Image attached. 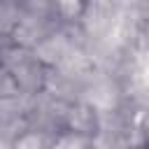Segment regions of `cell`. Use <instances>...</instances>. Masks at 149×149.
I'll use <instances>...</instances> for the list:
<instances>
[{
	"label": "cell",
	"instance_id": "7a4b0ae2",
	"mask_svg": "<svg viewBox=\"0 0 149 149\" xmlns=\"http://www.w3.org/2000/svg\"><path fill=\"white\" fill-rule=\"evenodd\" d=\"M26 123L33 130L47 133L51 137L61 135L65 130V114H68V102L54 98L47 91H40L35 95H26Z\"/></svg>",
	"mask_w": 149,
	"mask_h": 149
},
{
	"label": "cell",
	"instance_id": "8fae6325",
	"mask_svg": "<svg viewBox=\"0 0 149 149\" xmlns=\"http://www.w3.org/2000/svg\"><path fill=\"white\" fill-rule=\"evenodd\" d=\"M0 51H2V47H0Z\"/></svg>",
	"mask_w": 149,
	"mask_h": 149
},
{
	"label": "cell",
	"instance_id": "6da1fadb",
	"mask_svg": "<svg viewBox=\"0 0 149 149\" xmlns=\"http://www.w3.org/2000/svg\"><path fill=\"white\" fill-rule=\"evenodd\" d=\"M0 65L14 77V84L21 95H35V93L44 91L47 68L37 61L33 49H26L19 44H7L0 51Z\"/></svg>",
	"mask_w": 149,
	"mask_h": 149
},
{
	"label": "cell",
	"instance_id": "3957f363",
	"mask_svg": "<svg viewBox=\"0 0 149 149\" xmlns=\"http://www.w3.org/2000/svg\"><path fill=\"white\" fill-rule=\"evenodd\" d=\"M81 102L93 107L98 114L102 112H114L123 105V88L119 84V79L107 72V70H98L93 68L84 81V91H81Z\"/></svg>",
	"mask_w": 149,
	"mask_h": 149
},
{
	"label": "cell",
	"instance_id": "277c9868",
	"mask_svg": "<svg viewBox=\"0 0 149 149\" xmlns=\"http://www.w3.org/2000/svg\"><path fill=\"white\" fill-rule=\"evenodd\" d=\"M65 130L81 137H93L98 130V112L84 102H72L65 114Z\"/></svg>",
	"mask_w": 149,
	"mask_h": 149
},
{
	"label": "cell",
	"instance_id": "9c48e42d",
	"mask_svg": "<svg viewBox=\"0 0 149 149\" xmlns=\"http://www.w3.org/2000/svg\"><path fill=\"white\" fill-rule=\"evenodd\" d=\"M12 95H19V88L14 84V77L0 65V98H12Z\"/></svg>",
	"mask_w": 149,
	"mask_h": 149
},
{
	"label": "cell",
	"instance_id": "5b68a950",
	"mask_svg": "<svg viewBox=\"0 0 149 149\" xmlns=\"http://www.w3.org/2000/svg\"><path fill=\"white\" fill-rule=\"evenodd\" d=\"M21 19V5L14 0H0V47L12 44V33Z\"/></svg>",
	"mask_w": 149,
	"mask_h": 149
},
{
	"label": "cell",
	"instance_id": "8992f818",
	"mask_svg": "<svg viewBox=\"0 0 149 149\" xmlns=\"http://www.w3.org/2000/svg\"><path fill=\"white\" fill-rule=\"evenodd\" d=\"M51 142H54V137H51V135L28 128L26 133H21V135L12 142V149H49V147H51Z\"/></svg>",
	"mask_w": 149,
	"mask_h": 149
},
{
	"label": "cell",
	"instance_id": "ba28073f",
	"mask_svg": "<svg viewBox=\"0 0 149 149\" xmlns=\"http://www.w3.org/2000/svg\"><path fill=\"white\" fill-rule=\"evenodd\" d=\"M84 12V2H74V0H61L56 2V14L63 23H79Z\"/></svg>",
	"mask_w": 149,
	"mask_h": 149
},
{
	"label": "cell",
	"instance_id": "52a82bcc",
	"mask_svg": "<svg viewBox=\"0 0 149 149\" xmlns=\"http://www.w3.org/2000/svg\"><path fill=\"white\" fill-rule=\"evenodd\" d=\"M49 149H93V144H91V137H81L77 133L63 130L61 135L54 137Z\"/></svg>",
	"mask_w": 149,
	"mask_h": 149
},
{
	"label": "cell",
	"instance_id": "30bf717a",
	"mask_svg": "<svg viewBox=\"0 0 149 149\" xmlns=\"http://www.w3.org/2000/svg\"><path fill=\"white\" fill-rule=\"evenodd\" d=\"M0 149H12V142H7V140L0 137Z\"/></svg>",
	"mask_w": 149,
	"mask_h": 149
}]
</instances>
